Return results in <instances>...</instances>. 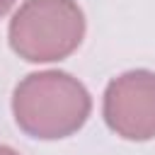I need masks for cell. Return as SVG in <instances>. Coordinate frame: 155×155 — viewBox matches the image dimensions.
<instances>
[{
    "mask_svg": "<svg viewBox=\"0 0 155 155\" xmlns=\"http://www.w3.org/2000/svg\"><path fill=\"white\" fill-rule=\"evenodd\" d=\"M0 155H19V153H17V150H12L10 145H2V143H0Z\"/></svg>",
    "mask_w": 155,
    "mask_h": 155,
    "instance_id": "cell-5",
    "label": "cell"
},
{
    "mask_svg": "<svg viewBox=\"0 0 155 155\" xmlns=\"http://www.w3.org/2000/svg\"><path fill=\"white\" fill-rule=\"evenodd\" d=\"M92 111L87 87L63 70L29 73L12 92L17 126L39 140H58L78 133Z\"/></svg>",
    "mask_w": 155,
    "mask_h": 155,
    "instance_id": "cell-1",
    "label": "cell"
},
{
    "mask_svg": "<svg viewBox=\"0 0 155 155\" xmlns=\"http://www.w3.org/2000/svg\"><path fill=\"white\" fill-rule=\"evenodd\" d=\"M12 5H15V0H0V17H5Z\"/></svg>",
    "mask_w": 155,
    "mask_h": 155,
    "instance_id": "cell-4",
    "label": "cell"
},
{
    "mask_svg": "<svg viewBox=\"0 0 155 155\" xmlns=\"http://www.w3.org/2000/svg\"><path fill=\"white\" fill-rule=\"evenodd\" d=\"M85 36V15L75 0H24L12 15L7 39L29 63L68 58Z\"/></svg>",
    "mask_w": 155,
    "mask_h": 155,
    "instance_id": "cell-2",
    "label": "cell"
},
{
    "mask_svg": "<svg viewBox=\"0 0 155 155\" xmlns=\"http://www.w3.org/2000/svg\"><path fill=\"white\" fill-rule=\"evenodd\" d=\"M102 114L107 126L126 140L155 138V73L128 70L104 90Z\"/></svg>",
    "mask_w": 155,
    "mask_h": 155,
    "instance_id": "cell-3",
    "label": "cell"
}]
</instances>
